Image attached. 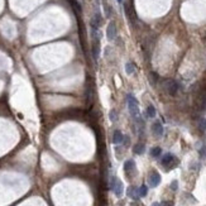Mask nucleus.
I'll return each instance as SVG.
<instances>
[{
  "instance_id": "5",
  "label": "nucleus",
  "mask_w": 206,
  "mask_h": 206,
  "mask_svg": "<svg viewBox=\"0 0 206 206\" xmlns=\"http://www.w3.org/2000/svg\"><path fill=\"white\" fill-rule=\"evenodd\" d=\"M148 182H149V186H151V187H157L159 185V182H161L159 173L153 171L151 175H149V177H148Z\"/></svg>"
},
{
  "instance_id": "9",
  "label": "nucleus",
  "mask_w": 206,
  "mask_h": 206,
  "mask_svg": "<svg viewBox=\"0 0 206 206\" xmlns=\"http://www.w3.org/2000/svg\"><path fill=\"white\" fill-rule=\"evenodd\" d=\"M134 168H136V162H134L133 159H128V161L124 162V171L126 173L134 171Z\"/></svg>"
},
{
  "instance_id": "1",
  "label": "nucleus",
  "mask_w": 206,
  "mask_h": 206,
  "mask_svg": "<svg viewBox=\"0 0 206 206\" xmlns=\"http://www.w3.org/2000/svg\"><path fill=\"white\" fill-rule=\"evenodd\" d=\"M126 101H128V108H129L130 114L133 116H138L139 115V104H138V100L132 94H129V95H126Z\"/></svg>"
},
{
  "instance_id": "11",
  "label": "nucleus",
  "mask_w": 206,
  "mask_h": 206,
  "mask_svg": "<svg viewBox=\"0 0 206 206\" xmlns=\"http://www.w3.org/2000/svg\"><path fill=\"white\" fill-rule=\"evenodd\" d=\"M173 161H175V157H173V155H172L171 153H167V154L163 155V158H162V165H163V166H169Z\"/></svg>"
},
{
  "instance_id": "25",
  "label": "nucleus",
  "mask_w": 206,
  "mask_h": 206,
  "mask_svg": "<svg viewBox=\"0 0 206 206\" xmlns=\"http://www.w3.org/2000/svg\"><path fill=\"white\" fill-rule=\"evenodd\" d=\"M162 206H173V202H171V201H163Z\"/></svg>"
},
{
  "instance_id": "23",
  "label": "nucleus",
  "mask_w": 206,
  "mask_h": 206,
  "mask_svg": "<svg viewBox=\"0 0 206 206\" xmlns=\"http://www.w3.org/2000/svg\"><path fill=\"white\" fill-rule=\"evenodd\" d=\"M201 108L202 109H206V94L202 96V99H201Z\"/></svg>"
},
{
  "instance_id": "18",
  "label": "nucleus",
  "mask_w": 206,
  "mask_h": 206,
  "mask_svg": "<svg viewBox=\"0 0 206 206\" xmlns=\"http://www.w3.org/2000/svg\"><path fill=\"white\" fill-rule=\"evenodd\" d=\"M198 129H200L201 132H205V130H206V119H205V118L200 119V122H198Z\"/></svg>"
},
{
  "instance_id": "17",
  "label": "nucleus",
  "mask_w": 206,
  "mask_h": 206,
  "mask_svg": "<svg viewBox=\"0 0 206 206\" xmlns=\"http://www.w3.org/2000/svg\"><path fill=\"white\" fill-rule=\"evenodd\" d=\"M148 192V187L146 186V185H143V186H140L138 188V194H139V197H144Z\"/></svg>"
},
{
  "instance_id": "27",
  "label": "nucleus",
  "mask_w": 206,
  "mask_h": 206,
  "mask_svg": "<svg viewBox=\"0 0 206 206\" xmlns=\"http://www.w3.org/2000/svg\"><path fill=\"white\" fill-rule=\"evenodd\" d=\"M118 3H120V4H122V3H123V0H118Z\"/></svg>"
},
{
  "instance_id": "20",
  "label": "nucleus",
  "mask_w": 206,
  "mask_h": 206,
  "mask_svg": "<svg viewBox=\"0 0 206 206\" xmlns=\"http://www.w3.org/2000/svg\"><path fill=\"white\" fill-rule=\"evenodd\" d=\"M109 118H110V120L113 123H115L116 120H118V113L115 111V110H111L110 113H109Z\"/></svg>"
},
{
  "instance_id": "14",
  "label": "nucleus",
  "mask_w": 206,
  "mask_h": 206,
  "mask_svg": "<svg viewBox=\"0 0 206 206\" xmlns=\"http://www.w3.org/2000/svg\"><path fill=\"white\" fill-rule=\"evenodd\" d=\"M134 70H136V66H134V63L128 62L126 65H125V72H126L128 75H132V74L134 72Z\"/></svg>"
},
{
  "instance_id": "2",
  "label": "nucleus",
  "mask_w": 206,
  "mask_h": 206,
  "mask_svg": "<svg viewBox=\"0 0 206 206\" xmlns=\"http://www.w3.org/2000/svg\"><path fill=\"white\" fill-rule=\"evenodd\" d=\"M110 188L114 191V194L116 197H122L123 195V191H124V186H123V182L120 181L118 177H111V181H110Z\"/></svg>"
},
{
  "instance_id": "4",
  "label": "nucleus",
  "mask_w": 206,
  "mask_h": 206,
  "mask_svg": "<svg viewBox=\"0 0 206 206\" xmlns=\"http://www.w3.org/2000/svg\"><path fill=\"white\" fill-rule=\"evenodd\" d=\"M116 37V27L114 22H110L106 27V38L108 41H114Z\"/></svg>"
},
{
  "instance_id": "26",
  "label": "nucleus",
  "mask_w": 206,
  "mask_h": 206,
  "mask_svg": "<svg viewBox=\"0 0 206 206\" xmlns=\"http://www.w3.org/2000/svg\"><path fill=\"white\" fill-rule=\"evenodd\" d=\"M152 206H162V204H159V202H154V204H152Z\"/></svg>"
},
{
  "instance_id": "7",
  "label": "nucleus",
  "mask_w": 206,
  "mask_h": 206,
  "mask_svg": "<svg viewBox=\"0 0 206 206\" xmlns=\"http://www.w3.org/2000/svg\"><path fill=\"white\" fill-rule=\"evenodd\" d=\"M152 132L155 137H162L163 136V126L159 122H155L153 125H152Z\"/></svg>"
},
{
  "instance_id": "6",
  "label": "nucleus",
  "mask_w": 206,
  "mask_h": 206,
  "mask_svg": "<svg viewBox=\"0 0 206 206\" xmlns=\"http://www.w3.org/2000/svg\"><path fill=\"white\" fill-rule=\"evenodd\" d=\"M101 23H103V18H101V15H100V13H96L94 17H92V19H91V28L92 29H99V27L101 25Z\"/></svg>"
},
{
  "instance_id": "21",
  "label": "nucleus",
  "mask_w": 206,
  "mask_h": 206,
  "mask_svg": "<svg viewBox=\"0 0 206 206\" xmlns=\"http://www.w3.org/2000/svg\"><path fill=\"white\" fill-rule=\"evenodd\" d=\"M158 79H159V77H158V75L155 74V72H151V74H149V80H151V82H152L153 85L158 81Z\"/></svg>"
},
{
  "instance_id": "16",
  "label": "nucleus",
  "mask_w": 206,
  "mask_h": 206,
  "mask_svg": "<svg viewBox=\"0 0 206 206\" xmlns=\"http://www.w3.org/2000/svg\"><path fill=\"white\" fill-rule=\"evenodd\" d=\"M147 116L148 118H154L155 116V109L153 105H149L147 108Z\"/></svg>"
},
{
  "instance_id": "13",
  "label": "nucleus",
  "mask_w": 206,
  "mask_h": 206,
  "mask_svg": "<svg viewBox=\"0 0 206 206\" xmlns=\"http://www.w3.org/2000/svg\"><path fill=\"white\" fill-rule=\"evenodd\" d=\"M68 2H70L71 6H72V9L75 10L76 14H81V6H80L79 3L76 2V0H68Z\"/></svg>"
},
{
  "instance_id": "3",
  "label": "nucleus",
  "mask_w": 206,
  "mask_h": 206,
  "mask_svg": "<svg viewBox=\"0 0 206 206\" xmlns=\"http://www.w3.org/2000/svg\"><path fill=\"white\" fill-rule=\"evenodd\" d=\"M163 87L168 92L169 95H175L177 90H178V85L175 80H165L163 81Z\"/></svg>"
},
{
  "instance_id": "8",
  "label": "nucleus",
  "mask_w": 206,
  "mask_h": 206,
  "mask_svg": "<svg viewBox=\"0 0 206 206\" xmlns=\"http://www.w3.org/2000/svg\"><path fill=\"white\" fill-rule=\"evenodd\" d=\"M123 140H124L123 133L120 130H115L114 134H113V143L114 144H120V143H123Z\"/></svg>"
},
{
  "instance_id": "19",
  "label": "nucleus",
  "mask_w": 206,
  "mask_h": 206,
  "mask_svg": "<svg viewBox=\"0 0 206 206\" xmlns=\"http://www.w3.org/2000/svg\"><path fill=\"white\" fill-rule=\"evenodd\" d=\"M104 9H105V14H106V17L108 18H110L111 17V14H113V10H111V6L109 5V4H104Z\"/></svg>"
},
{
  "instance_id": "10",
  "label": "nucleus",
  "mask_w": 206,
  "mask_h": 206,
  "mask_svg": "<svg viewBox=\"0 0 206 206\" xmlns=\"http://www.w3.org/2000/svg\"><path fill=\"white\" fill-rule=\"evenodd\" d=\"M126 195L129 196L130 198H133V200H138V197H139V194H138V188H136V187H133V186H130V187H128V191H126Z\"/></svg>"
},
{
  "instance_id": "22",
  "label": "nucleus",
  "mask_w": 206,
  "mask_h": 206,
  "mask_svg": "<svg viewBox=\"0 0 206 206\" xmlns=\"http://www.w3.org/2000/svg\"><path fill=\"white\" fill-rule=\"evenodd\" d=\"M200 155L202 158H206V146H204L201 149H200Z\"/></svg>"
},
{
  "instance_id": "24",
  "label": "nucleus",
  "mask_w": 206,
  "mask_h": 206,
  "mask_svg": "<svg viewBox=\"0 0 206 206\" xmlns=\"http://www.w3.org/2000/svg\"><path fill=\"white\" fill-rule=\"evenodd\" d=\"M171 188H172L173 191H176L177 188H178V182H177V181H172V183H171Z\"/></svg>"
},
{
  "instance_id": "15",
  "label": "nucleus",
  "mask_w": 206,
  "mask_h": 206,
  "mask_svg": "<svg viewBox=\"0 0 206 206\" xmlns=\"http://www.w3.org/2000/svg\"><path fill=\"white\" fill-rule=\"evenodd\" d=\"M161 153H162V149L159 147H154V148L151 149V155H152V157H154V158L159 157Z\"/></svg>"
},
{
  "instance_id": "12",
  "label": "nucleus",
  "mask_w": 206,
  "mask_h": 206,
  "mask_svg": "<svg viewBox=\"0 0 206 206\" xmlns=\"http://www.w3.org/2000/svg\"><path fill=\"white\" fill-rule=\"evenodd\" d=\"M144 151H146V146L143 143H138V144L134 146V148H133V152L136 154H143Z\"/></svg>"
}]
</instances>
